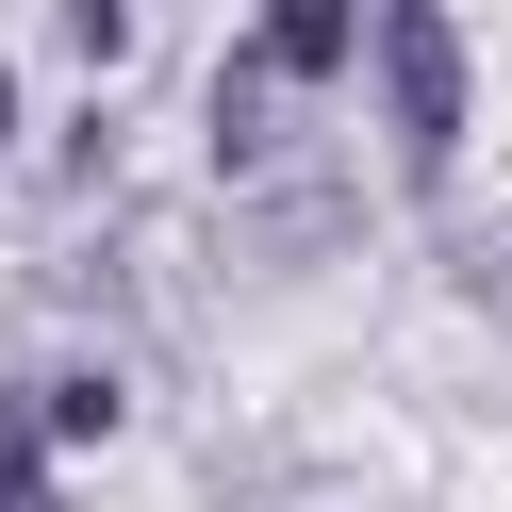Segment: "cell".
Masks as SVG:
<instances>
[{
  "label": "cell",
  "mask_w": 512,
  "mask_h": 512,
  "mask_svg": "<svg viewBox=\"0 0 512 512\" xmlns=\"http://www.w3.org/2000/svg\"><path fill=\"white\" fill-rule=\"evenodd\" d=\"M380 67H397V133H413V166H446V149H463V34H446V17H397V34H380Z\"/></svg>",
  "instance_id": "cell-1"
},
{
  "label": "cell",
  "mask_w": 512,
  "mask_h": 512,
  "mask_svg": "<svg viewBox=\"0 0 512 512\" xmlns=\"http://www.w3.org/2000/svg\"><path fill=\"white\" fill-rule=\"evenodd\" d=\"M265 67H298V83H314V67H347V17H281V34H265Z\"/></svg>",
  "instance_id": "cell-2"
},
{
  "label": "cell",
  "mask_w": 512,
  "mask_h": 512,
  "mask_svg": "<svg viewBox=\"0 0 512 512\" xmlns=\"http://www.w3.org/2000/svg\"><path fill=\"white\" fill-rule=\"evenodd\" d=\"M100 430H116V380H67V397H50V430H34V446H100Z\"/></svg>",
  "instance_id": "cell-3"
},
{
  "label": "cell",
  "mask_w": 512,
  "mask_h": 512,
  "mask_svg": "<svg viewBox=\"0 0 512 512\" xmlns=\"http://www.w3.org/2000/svg\"><path fill=\"white\" fill-rule=\"evenodd\" d=\"M0 512H50V446L34 430H0Z\"/></svg>",
  "instance_id": "cell-4"
}]
</instances>
